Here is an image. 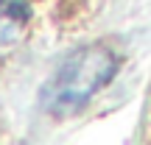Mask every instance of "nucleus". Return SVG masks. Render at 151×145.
I'll return each instance as SVG.
<instances>
[{"mask_svg":"<svg viewBox=\"0 0 151 145\" xmlns=\"http://www.w3.org/2000/svg\"><path fill=\"white\" fill-rule=\"evenodd\" d=\"M112 70H115V59L109 50L104 48L81 50L76 59L67 61L59 78L53 81V103L70 109L76 103L87 101L104 81H109Z\"/></svg>","mask_w":151,"mask_h":145,"instance_id":"1","label":"nucleus"},{"mask_svg":"<svg viewBox=\"0 0 151 145\" xmlns=\"http://www.w3.org/2000/svg\"><path fill=\"white\" fill-rule=\"evenodd\" d=\"M31 9L25 0H0V42H11L25 31Z\"/></svg>","mask_w":151,"mask_h":145,"instance_id":"2","label":"nucleus"}]
</instances>
